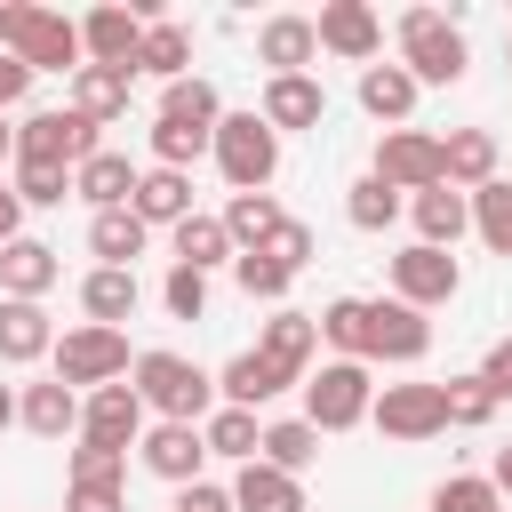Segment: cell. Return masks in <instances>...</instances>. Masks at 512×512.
I'll return each instance as SVG.
<instances>
[{"label": "cell", "instance_id": "6da1fadb", "mask_svg": "<svg viewBox=\"0 0 512 512\" xmlns=\"http://www.w3.org/2000/svg\"><path fill=\"white\" fill-rule=\"evenodd\" d=\"M0 48H8L24 72H80V64H88V56H80V24L56 16V8H40V0H8V8H0Z\"/></svg>", "mask_w": 512, "mask_h": 512}, {"label": "cell", "instance_id": "7a4b0ae2", "mask_svg": "<svg viewBox=\"0 0 512 512\" xmlns=\"http://www.w3.org/2000/svg\"><path fill=\"white\" fill-rule=\"evenodd\" d=\"M128 384H136V400H144L160 424H200V416L216 408V376H200L184 352H136Z\"/></svg>", "mask_w": 512, "mask_h": 512}, {"label": "cell", "instance_id": "3957f363", "mask_svg": "<svg viewBox=\"0 0 512 512\" xmlns=\"http://www.w3.org/2000/svg\"><path fill=\"white\" fill-rule=\"evenodd\" d=\"M400 72H408L416 88H448V80H464V32H456V16H440V8H408V16H400Z\"/></svg>", "mask_w": 512, "mask_h": 512}, {"label": "cell", "instance_id": "277c9868", "mask_svg": "<svg viewBox=\"0 0 512 512\" xmlns=\"http://www.w3.org/2000/svg\"><path fill=\"white\" fill-rule=\"evenodd\" d=\"M208 152H216V168H224V184H232V192H264V184L280 176V136H272L256 112H224Z\"/></svg>", "mask_w": 512, "mask_h": 512}, {"label": "cell", "instance_id": "5b68a950", "mask_svg": "<svg viewBox=\"0 0 512 512\" xmlns=\"http://www.w3.org/2000/svg\"><path fill=\"white\" fill-rule=\"evenodd\" d=\"M432 352V320L424 312H408L400 296H360V344H352V360H392V368H408V360H424Z\"/></svg>", "mask_w": 512, "mask_h": 512}, {"label": "cell", "instance_id": "8992f818", "mask_svg": "<svg viewBox=\"0 0 512 512\" xmlns=\"http://www.w3.org/2000/svg\"><path fill=\"white\" fill-rule=\"evenodd\" d=\"M368 400H376L368 360H328L320 376H304V424H312V432H352V424H368Z\"/></svg>", "mask_w": 512, "mask_h": 512}, {"label": "cell", "instance_id": "52a82bcc", "mask_svg": "<svg viewBox=\"0 0 512 512\" xmlns=\"http://www.w3.org/2000/svg\"><path fill=\"white\" fill-rule=\"evenodd\" d=\"M104 144H96V120H80L72 104L64 112H32L24 128H16V160L24 168H80V160H96Z\"/></svg>", "mask_w": 512, "mask_h": 512}, {"label": "cell", "instance_id": "ba28073f", "mask_svg": "<svg viewBox=\"0 0 512 512\" xmlns=\"http://www.w3.org/2000/svg\"><path fill=\"white\" fill-rule=\"evenodd\" d=\"M48 360H56V384H72V392H80V384H88V392H96V384H120V376L136 368V360H128V336H120V328H96V320L72 328V336H56Z\"/></svg>", "mask_w": 512, "mask_h": 512}, {"label": "cell", "instance_id": "9c48e42d", "mask_svg": "<svg viewBox=\"0 0 512 512\" xmlns=\"http://www.w3.org/2000/svg\"><path fill=\"white\" fill-rule=\"evenodd\" d=\"M376 184H392V192H432L440 184V136H424V128H384L376 136V168H368Z\"/></svg>", "mask_w": 512, "mask_h": 512}, {"label": "cell", "instance_id": "30bf717a", "mask_svg": "<svg viewBox=\"0 0 512 512\" xmlns=\"http://www.w3.org/2000/svg\"><path fill=\"white\" fill-rule=\"evenodd\" d=\"M456 288H464V272H456L448 248H424V240H416V248L392 256V296H400L408 312H432V304H448Z\"/></svg>", "mask_w": 512, "mask_h": 512}, {"label": "cell", "instance_id": "8fae6325", "mask_svg": "<svg viewBox=\"0 0 512 512\" xmlns=\"http://www.w3.org/2000/svg\"><path fill=\"white\" fill-rule=\"evenodd\" d=\"M80 440H96V448H136L144 440V400H136V384L120 376V384H96L88 400H80Z\"/></svg>", "mask_w": 512, "mask_h": 512}, {"label": "cell", "instance_id": "7c38bea8", "mask_svg": "<svg viewBox=\"0 0 512 512\" xmlns=\"http://www.w3.org/2000/svg\"><path fill=\"white\" fill-rule=\"evenodd\" d=\"M368 416H376L384 440H432V432H448L440 384H384V392L368 400Z\"/></svg>", "mask_w": 512, "mask_h": 512}, {"label": "cell", "instance_id": "4fadbf2b", "mask_svg": "<svg viewBox=\"0 0 512 512\" xmlns=\"http://www.w3.org/2000/svg\"><path fill=\"white\" fill-rule=\"evenodd\" d=\"M312 40H320L328 56H352V64H368V56L384 48V24H376V8H368V0H328V8L312 16Z\"/></svg>", "mask_w": 512, "mask_h": 512}, {"label": "cell", "instance_id": "5bb4252c", "mask_svg": "<svg viewBox=\"0 0 512 512\" xmlns=\"http://www.w3.org/2000/svg\"><path fill=\"white\" fill-rule=\"evenodd\" d=\"M136 456H144V472H160L168 488H192L200 464H208V440H200V424H152V432L136 440Z\"/></svg>", "mask_w": 512, "mask_h": 512}, {"label": "cell", "instance_id": "9a60e30c", "mask_svg": "<svg viewBox=\"0 0 512 512\" xmlns=\"http://www.w3.org/2000/svg\"><path fill=\"white\" fill-rule=\"evenodd\" d=\"M136 48H144V24L128 8H88L80 16V56L104 64V72H136Z\"/></svg>", "mask_w": 512, "mask_h": 512}, {"label": "cell", "instance_id": "2e32d148", "mask_svg": "<svg viewBox=\"0 0 512 512\" xmlns=\"http://www.w3.org/2000/svg\"><path fill=\"white\" fill-rule=\"evenodd\" d=\"M320 112H328V96H320V80L312 72H280V80H264V128L272 136H288V128H320Z\"/></svg>", "mask_w": 512, "mask_h": 512}, {"label": "cell", "instance_id": "e0dca14e", "mask_svg": "<svg viewBox=\"0 0 512 512\" xmlns=\"http://www.w3.org/2000/svg\"><path fill=\"white\" fill-rule=\"evenodd\" d=\"M128 208L144 216V232H152V224H168V232H176V224L192 216V176H184V168H136Z\"/></svg>", "mask_w": 512, "mask_h": 512}, {"label": "cell", "instance_id": "ac0fdd59", "mask_svg": "<svg viewBox=\"0 0 512 512\" xmlns=\"http://www.w3.org/2000/svg\"><path fill=\"white\" fill-rule=\"evenodd\" d=\"M56 272H64V264H56L48 240H24V232H16V240L0 248V288H8L16 304H40V296L56 288Z\"/></svg>", "mask_w": 512, "mask_h": 512}, {"label": "cell", "instance_id": "d6986e66", "mask_svg": "<svg viewBox=\"0 0 512 512\" xmlns=\"http://www.w3.org/2000/svg\"><path fill=\"white\" fill-rule=\"evenodd\" d=\"M440 184H456V192L496 184V136H488V128H456V136H440Z\"/></svg>", "mask_w": 512, "mask_h": 512}, {"label": "cell", "instance_id": "ffe728a7", "mask_svg": "<svg viewBox=\"0 0 512 512\" xmlns=\"http://www.w3.org/2000/svg\"><path fill=\"white\" fill-rule=\"evenodd\" d=\"M408 216H416V240H424V248H456V240L472 232V200H464L456 184L416 192V200H408Z\"/></svg>", "mask_w": 512, "mask_h": 512}, {"label": "cell", "instance_id": "44dd1931", "mask_svg": "<svg viewBox=\"0 0 512 512\" xmlns=\"http://www.w3.org/2000/svg\"><path fill=\"white\" fill-rule=\"evenodd\" d=\"M312 344H320V320H312V312H280V320H264V344H256V360H264V368H280L288 384H304V360H312Z\"/></svg>", "mask_w": 512, "mask_h": 512}, {"label": "cell", "instance_id": "7402d4cb", "mask_svg": "<svg viewBox=\"0 0 512 512\" xmlns=\"http://www.w3.org/2000/svg\"><path fill=\"white\" fill-rule=\"evenodd\" d=\"M16 424L24 432H40V440H64V432H80V392L72 384H24V400H16Z\"/></svg>", "mask_w": 512, "mask_h": 512}, {"label": "cell", "instance_id": "603a6c76", "mask_svg": "<svg viewBox=\"0 0 512 512\" xmlns=\"http://www.w3.org/2000/svg\"><path fill=\"white\" fill-rule=\"evenodd\" d=\"M56 352V328H48V312L40 304H16V296H0V360L8 368H24V360H48Z\"/></svg>", "mask_w": 512, "mask_h": 512}, {"label": "cell", "instance_id": "cb8c5ba5", "mask_svg": "<svg viewBox=\"0 0 512 512\" xmlns=\"http://www.w3.org/2000/svg\"><path fill=\"white\" fill-rule=\"evenodd\" d=\"M128 88H136V72H104V64H80V72H72V112L104 128V120H120V112H128Z\"/></svg>", "mask_w": 512, "mask_h": 512}, {"label": "cell", "instance_id": "d4e9b609", "mask_svg": "<svg viewBox=\"0 0 512 512\" xmlns=\"http://www.w3.org/2000/svg\"><path fill=\"white\" fill-rule=\"evenodd\" d=\"M232 512H304V480H288V472H272V464H240Z\"/></svg>", "mask_w": 512, "mask_h": 512}, {"label": "cell", "instance_id": "484cf974", "mask_svg": "<svg viewBox=\"0 0 512 512\" xmlns=\"http://www.w3.org/2000/svg\"><path fill=\"white\" fill-rule=\"evenodd\" d=\"M256 56L272 64V80H280V72H304V64L320 56V40H312V16H272V24L256 32Z\"/></svg>", "mask_w": 512, "mask_h": 512}, {"label": "cell", "instance_id": "4316f807", "mask_svg": "<svg viewBox=\"0 0 512 512\" xmlns=\"http://www.w3.org/2000/svg\"><path fill=\"white\" fill-rule=\"evenodd\" d=\"M360 112L408 128V112H416V80H408L400 64H368V72H360Z\"/></svg>", "mask_w": 512, "mask_h": 512}, {"label": "cell", "instance_id": "83f0119b", "mask_svg": "<svg viewBox=\"0 0 512 512\" xmlns=\"http://www.w3.org/2000/svg\"><path fill=\"white\" fill-rule=\"evenodd\" d=\"M72 192L104 216V208H128V192H136V168L120 160V152H96V160H80L72 168Z\"/></svg>", "mask_w": 512, "mask_h": 512}, {"label": "cell", "instance_id": "f1b7e54d", "mask_svg": "<svg viewBox=\"0 0 512 512\" xmlns=\"http://www.w3.org/2000/svg\"><path fill=\"white\" fill-rule=\"evenodd\" d=\"M216 224H224V240H232V248L248 256V248H264V240L280 232V200H272V192H232Z\"/></svg>", "mask_w": 512, "mask_h": 512}, {"label": "cell", "instance_id": "f546056e", "mask_svg": "<svg viewBox=\"0 0 512 512\" xmlns=\"http://www.w3.org/2000/svg\"><path fill=\"white\" fill-rule=\"evenodd\" d=\"M80 312H88L96 328H120V320L136 312V272H120V264H96V272L80 280Z\"/></svg>", "mask_w": 512, "mask_h": 512}, {"label": "cell", "instance_id": "4dcf8cb0", "mask_svg": "<svg viewBox=\"0 0 512 512\" xmlns=\"http://www.w3.org/2000/svg\"><path fill=\"white\" fill-rule=\"evenodd\" d=\"M216 392H224V408H248V416H256V400H272V392H288V376H280V368H264L256 352H240V360H224V376H216Z\"/></svg>", "mask_w": 512, "mask_h": 512}, {"label": "cell", "instance_id": "1f68e13d", "mask_svg": "<svg viewBox=\"0 0 512 512\" xmlns=\"http://www.w3.org/2000/svg\"><path fill=\"white\" fill-rule=\"evenodd\" d=\"M312 456H320V432H312L304 416H288V424H264V440H256V464H272V472H288V480H296Z\"/></svg>", "mask_w": 512, "mask_h": 512}, {"label": "cell", "instance_id": "d6a6232c", "mask_svg": "<svg viewBox=\"0 0 512 512\" xmlns=\"http://www.w3.org/2000/svg\"><path fill=\"white\" fill-rule=\"evenodd\" d=\"M184 64H192V32H184V24H168V16H160V24H144L136 72H160V80L176 88V80H184Z\"/></svg>", "mask_w": 512, "mask_h": 512}, {"label": "cell", "instance_id": "836d02e7", "mask_svg": "<svg viewBox=\"0 0 512 512\" xmlns=\"http://www.w3.org/2000/svg\"><path fill=\"white\" fill-rule=\"evenodd\" d=\"M88 248H96V264H120L128 272V256H144V216L136 208H104L88 224Z\"/></svg>", "mask_w": 512, "mask_h": 512}, {"label": "cell", "instance_id": "e575fe53", "mask_svg": "<svg viewBox=\"0 0 512 512\" xmlns=\"http://www.w3.org/2000/svg\"><path fill=\"white\" fill-rule=\"evenodd\" d=\"M200 440H208V456H232V464H256V440H264V424H256L248 408H208V424H200Z\"/></svg>", "mask_w": 512, "mask_h": 512}, {"label": "cell", "instance_id": "d590c367", "mask_svg": "<svg viewBox=\"0 0 512 512\" xmlns=\"http://www.w3.org/2000/svg\"><path fill=\"white\" fill-rule=\"evenodd\" d=\"M224 256H240V248L224 240V224H216V216H200V208H192V216L176 224V264H192V272H216Z\"/></svg>", "mask_w": 512, "mask_h": 512}, {"label": "cell", "instance_id": "8d00e7d4", "mask_svg": "<svg viewBox=\"0 0 512 512\" xmlns=\"http://www.w3.org/2000/svg\"><path fill=\"white\" fill-rule=\"evenodd\" d=\"M472 200V232L496 248V256H512V184L496 176V184H480V192H464Z\"/></svg>", "mask_w": 512, "mask_h": 512}, {"label": "cell", "instance_id": "74e56055", "mask_svg": "<svg viewBox=\"0 0 512 512\" xmlns=\"http://www.w3.org/2000/svg\"><path fill=\"white\" fill-rule=\"evenodd\" d=\"M216 144V128H192V120H152V168H184Z\"/></svg>", "mask_w": 512, "mask_h": 512}, {"label": "cell", "instance_id": "f35d334b", "mask_svg": "<svg viewBox=\"0 0 512 512\" xmlns=\"http://www.w3.org/2000/svg\"><path fill=\"white\" fill-rule=\"evenodd\" d=\"M440 408H448V424H464V432H480V424L496 416V392H488L480 376H448V384H440Z\"/></svg>", "mask_w": 512, "mask_h": 512}, {"label": "cell", "instance_id": "ab89813d", "mask_svg": "<svg viewBox=\"0 0 512 512\" xmlns=\"http://www.w3.org/2000/svg\"><path fill=\"white\" fill-rule=\"evenodd\" d=\"M344 216H352L360 232H384V224L400 216V192H392V184H376V176H360V184L344 192Z\"/></svg>", "mask_w": 512, "mask_h": 512}, {"label": "cell", "instance_id": "60d3db41", "mask_svg": "<svg viewBox=\"0 0 512 512\" xmlns=\"http://www.w3.org/2000/svg\"><path fill=\"white\" fill-rule=\"evenodd\" d=\"M160 120H192V128H216L224 112H216V88H208V80H176V88L160 96Z\"/></svg>", "mask_w": 512, "mask_h": 512}, {"label": "cell", "instance_id": "b9f144b4", "mask_svg": "<svg viewBox=\"0 0 512 512\" xmlns=\"http://www.w3.org/2000/svg\"><path fill=\"white\" fill-rule=\"evenodd\" d=\"M16 200L24 208H64L72 200V168H24L16 160Z\"/></svg>", "mask_w": 512, "mask_h": 512}, {"label": "cell", "instance_id": "7bdbcfd3", "mask_svg": "<svg viewBox=\"0 0 512 512\" xmlns=\"http://www.w3.org/2000/svg\"><path fill=\"white\" fill-rule=\"evenodd\" d=\"M160 304H168L176 320H200V312H208V272H192V264H168V280H160Z\"/></svg>", "mask_w": 512, "mask_h": 512}, {"label": "cell", "instance_id": "ee69618b", "mask_svg": "<svg viewBox=\"0 0 512 512\" xmlns=\"http://www.w3.org/2000/svg\"><path fill=\"white\" fill-rule=\"evenodd\" d=\"M248 256H272L280 272H304V264H312V224H296V216H280V232H272L264 248H248Z\"/></svg>", "mask_w": 512, "mask_h": 512}, {"label": "cell", "instance_id": "f6af8a7d", "mask_svg": "<svg viewBox=\"0 0 512 512\" xmlns=\"http://www.w3.org/2000/svg\"><path fill=\"white\" fill-rule=\"evenodd\" d=\"M120 472H128L120 448H96V440L72 448V480H80V488H120Z\"/></svg>", "mask_w": 512, "mask_h": 512}, {"label": "cell", "instance_id": "bcb514c9", "mask_svg": "<svg viewBox=\"0 0 512 512\" xmlns=\"http://www.w3.org/2000/svg\"><path fill=\"white\" fill-rule=\"evenodd\" d=\"M432 512H504V496L464 472V480H440V488H432Z\"/></svg>", "mask_w": 512, "mask_h": 512}, {"label": "cell", "instance_id": "7dc6e473", "mask_svg": "<svg viewBox=\"0 0 512 512\" xmlns=\"http://www.w3.org/2000/svg\"><path fill=\"white\" fill-rule=\"evenodd\" d=\"M232 280H240V288H248V296H264V304H280V296H288V280H296V272H280V264H272V256H232Z\"/></svg>", "mask_w": 512, "mask_h": 512}, {"label": "cell", "instance_id": "c3c4849f", "mask_svg": "<svg viewBox=\"0 0 512 512\" xmlns=\"http://www.w3.org/2000/svg\"><path fill=\"white\" fill-rule=\"evenodd\" d=\"M472 376H480V384L496 392V408H504V400H512V336H496V344H488V360H480Z\"/></svg>", "mask_w": 512, "mask_h": 512}, {"label": "cell", "instance_id": "681fc988", "mask_svg": "<svg viewBox=\"0 0 512 512\" xmlns=\"http://www.w3.org/2000/svg\"><path fill=\"white\" fill-rule=\"evenodd\" d=\"M168 512H232V488H216V480H192V488H176V504Z\"/></svg>", "mask_w": 512, "mask_h": 512}, {"label": "cell", "instance_id": "f907efd6", "mask_svg": "<svg viewBox=\"0 0 512 512\" xmlns=\"http://www.w3.org/2000/svg\"><path fill=\"white\" fill-rule=\"evenodd\" d=\"M64 512H128V504H120V488H80L72 480L64 488Z\"/></svg>", "mask_w": 512, "mask_h": 512}, {"label": "cell", "instance_id": "816d5d0a", "mask_svg": "<svg viewBox=\"0 0 512 512\" xmlns=\"http://www.w3.org/2000/svg\"><path fill=\"white\" fill-rule=\"evenodd\" d=\"M24 88H32V72H24V64L0 48V112H8V104H24Z\"/></svg>", "mask_w": 512, "mask_h": 512}, {"label": "cell", "instance_id": "f5cc1de1", "mask_svg": "<svg viewBox=\"0 0 512 512\" xmlns=\"http://www.w3.org/2000/svg\"><path fill=\"white\" fill-rule=\"evenodd\" d=\"M16 224H24V200H16V184H0V248L16 240Z\"/></svg>", "mask_w": 512, "mask_h": 512}, {"label": "cell", "instance_id": "db71d44e", "mask_svg": "<svg viewBox=\"0 0 512 512\" xmlns=\"http://www.w3.org/2000/svg\"><path fill=\"white\" fill-rule=\"evenodd\" d=\"M488 488H496V496H512V448H496V464H488Z\"/></svg>", "mask_w": 512, "mask_h": 512}, {"label": "cell", "instance_id": "11a10c76", "mask_svg": "<svg viewBox=\"0 0 512 512\" xmlns=\"http://www.w3.org/2000/svg\"><path fill=\"white\" fill-rule=\"evenodd\" d=\"M8 424H16V392L0 384V432H8Z\"/></svg>", "mask_w": 512, "mask_h": 512}, {"label": "cell", "instance_id": "9f6ffc18", "mask_svg": "<svg viewBox=\"0 0 512 512\" xmlns=\"http://www.w3.org/2000/svg\"><path fill=\"white\" fill-rule=\"evenodd\" d=\"M8 152H16V128H8V120H0V160H8Z\"/></svg>", "mask_w": 512, "mask_h": 512}, {"label": "cell", "instance_id": "6f0895ef", "mask_svg": "<svg viewBox=\"0 0 512 512\" xmlns=\"http://www.w3.org/2000/svg\"><path fill=\"white\" fill-rule=\"evenodd\" d=\"M504 64H512V40H504Z\"/></svg>", "mask_w": 512, "mask_h": 512}]
</instances>
